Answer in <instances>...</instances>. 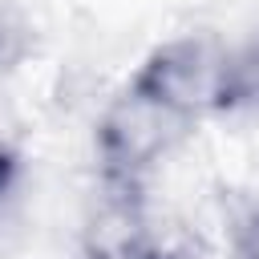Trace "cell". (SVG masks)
Returning a JSON list of instances; mask_svg holds the SVG:
<instances>
[{"instance_id":"6da1fadb","label":"cell","mask_w":259,"mask_h":259,"mask_svg":"<svg viewBox=\"0 0 259 259\" xmlns=\"http://www.w3.org/2000/svg\"><path fill=\"white\" fill-rule=\"evenodd\" d=\"M134 93L170 109L186 125L202 113L231 109V49L210 36H178L150 53L130 81Z\"/></svg>"},{"instance_id":"7a4b0ae2","label":"cell","mask_w":259,"mask_h":259,"mask_svg":"<svg viewBox=\"0 0 259 259\" xmlns=\"http://www.w3.org/2000/svg\"><path fill=\"white\" fill-rule=\"evenodd\" d=\"M16 57V28L8 24V16L0 12V65Z\"/></svg>"}]
</instances>
